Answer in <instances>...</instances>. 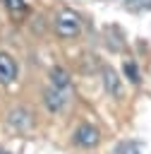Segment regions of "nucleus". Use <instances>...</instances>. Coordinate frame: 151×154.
<instances>
[{
    "mask_svg": "<svg viewBox=\"0 0 151 154\" xmlns=\"http://www.w3.org/2000/svg\"><path fill=\"white\" fill-rule=\"evenodd\" d=\"M53 29L60 38H77L81 34V19L72 10H60L53 19Z\"/></svg>",
    "mask_w": 151,
    "mask_h": 154,
    "instance_id": "nucleus-1",
    "label": "nucleus"
},
{
    "mask_svg": "<svg viewBox=\"0 0 151 154\" xmlns=\"http://www.w3.org/2000/svg\"><path fill=\"white\" fill-rule=\"evenodd\" d=\"M98 142H101V130H98L96 125H91V123H81V125H77L74 132H72V144H74V147L91 149V147H96Z\"/></svg>",
    "mask_w": 151,
    "mask_h": 154,
    "instance_id": "nucleus-2",
    "label": "nucleus"
},
{
    "mask_svg": "<svg viewBox=\"0 0 151 154\" xmlns=\"http://www.w3.org/2000/svg\"><path fill=\"white\" fill-rule=\"evenodd\" d=\"M7 125L12 130H17V132H24V130H29L34 125V113L29 108H24V106H17V108H12L7 113Z\"/></svg>",
    "mask_w": 151,
    "mask_h": 154,
    "instance_id": "nucleus-3",
    "label": "nucleus"
},
{
    "mask_svg": "<svg viewBox=\"0 0 151 154\" xmlns=\"http://www.w3.org/2000/svg\"><path fill=\"white\" fill-rule=\"evenodd\" d=\"M65 103H67V94H65V89H58V87H48L46 91H43V106L50 111V113H60L62 108H65Z\"/></svg>",
    "mask_w": 151,
    "mask_h": 154,
    "instance_id": "nucleus-4",
    "label": "nucleus"
},
{
    "mask_svg": "<svg viewBox=\"0 0 151 154\" xmlns=\"http://www.w3.org/2000/svg\"><path fill=\"white\" fill-rule=\"evenodd\" d=\"M17 79V60L7 53V51H0V84H12Z\"/></svg>",
    "mask_w": 151,
    "mask_h": 154,
    "instance_id": "nucleus-5",
    "label": "nucleus"
},
{
    "mask_svg": "<svg viewBox=\"0 0 151 154\" xmlns=\"http://www.w3.org/2000/svg\"><path fill=\"white\" fill-rule=\"evenodd\" d=\"M103 87H105V91L110 96H122V82H120V75L113 67L103 70Z\"/></svg>",
    "mask_w": 151,
    "mask_h": 154,
    "instance_id": "nucleus-6",
    "label": "nucleus"
},
{
    "mask_svg": "<svg viewBox=\"0 0 151 154\" xmlns=\"http://www.w3.org/2000/svg\"><path fill=\"white\" fill-rule=\"evenodd\" d=\"M70 79H72V77H70V72H67L65 67H60V65H58V67H53V70H50V84H53V87H58V89H65V91H67Z\"/></svg>",
    "mask_w": 151,
    "mask_h": 154,
    "instance_id": "nucleus-7",
    "label": "nucleus"
},
{
    "mask_svg": "<svg viewBox=\"0 0 151 154\" xmlns=\"http://www.w3.org/2000/svg\"><path fill=\"white\" fill-rule=\"evenodd\" d=\"M2 5L12 17H24L26 14V2L24 0H2Z\"/></svg>",
    "mask_w": 151,
    "mask_h": 154,
    "instance_id": "nucleus-8",
    "label": "nucleus"
},
{
    "mask_svg": "<svg viewBox=\"0 0 151 154\" xmlns=\"http://www.w3.org/2000/svg\"><path fill=\"white\" fill-rule=\"evenodd\" d=\"M122 70H125V75H127V79L132 82V84H139L141 82V75H139V67L132 63V60H125V65H122Z\"/></svg>",
    "mask_w": 151,
    "mask_h": 154,
    "instance_id": "nucleus-9",
    "label": "nucleus"
},
{
    "mask_svg": "<svg viewBox=\"0 0 151 154\" xmlns=\"http://www.w3.org/2000/svg\"><path fill=\"white\" fill-rule=\"evenodd\" d=\"M125 7H127V10H134V12L149 10V7H151V0H125Z\"/></svg>",
    "mask_w": 151,
    "mask_h": 154,
    "instance_id": "nucleus-10",
    "label": "nucleus"
},
{
    "mask_svg": "<svg viewBox=\"0 0 151 154\" xmlns=\"http://www.w3.org/2000/svg\"><path fill=\"white\" fill-rule=\"evenodd\" d=\"M113 154H137V147L132 144V142H122V144H117L115 147V152Z\"/></svg>",
    "mask_w": 151,
    "mask_h": 154,
    "instance_id": "nucleus-11",
    "label": "nucleus"
},
{
    "mask_svg": "<svg viewBox=\"0 0 151 154\" xmlns=\"http://www.w3.org/2000/svg\"><path fill=\"white\" fill-rule=\"evenodd\" d=\"M0 154H10V152H5V149H2V152H0Z\"/></svg>",
    "mask_w": 151,
    "mask_h": 154,
    "instance_id": "nucleus-12",
    "label": "nucleus"
}]
</instances>
